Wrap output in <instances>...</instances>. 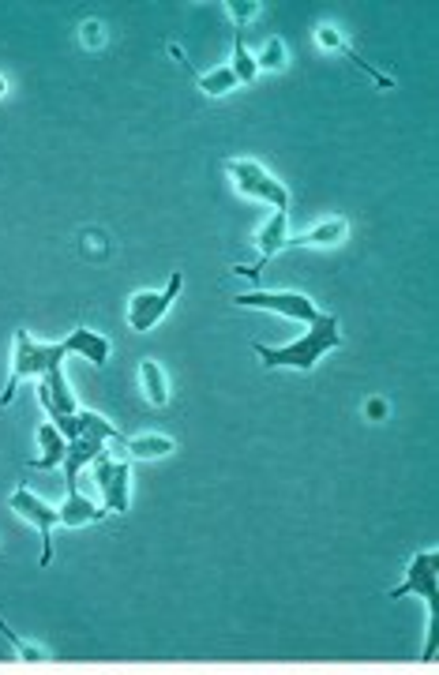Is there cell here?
Segmentation results:
<instances>
[{"mask_svg":"<svg viewBox=\"0 0 439 675\" xmlns=\"http://www.w3.org/2000/svg\"><path fill=\"white\" fill-rule=\"evenodd\" d=\"M334 345H342V331H338V319L323 311L300 342H293V345H278V349H270V345H256V357H259L267 368H300V372H312V368H316V361L323 357V353H330Z\"/></svg>","mask_w":439,"mask_h":675,"instance_id":"obj_2","label":"cell"},{"mask_svg":"<svg viewBox=\"0 0 439 675\" xmlns=\"http://www.w3.org/2000/svg\"><path fill=\"white\" fill-rule=\"evenodd\" d=\"M72 353H79V357H87L90 364H106L110 361V342L101 338V334H94V331H87V327H79V331H72L64 342H57V345H46V342H34L26 331H16V353H12V375H8V386H5V395H0V406H8L12 398H16V386L23 383V379H30V375H49V372H57L60 368V361L64 357H72Z\"/></svg>","mask_w":439,"mask_h":675,"instance_id":"obj_1","label":"cell"},{"mask_svg":"<svg viewBox=\"0 0 439 675\" xmlns=\"http://www.w3.org/2000/svg\"><path fill=\"white\" fill-rule=\"evenodd\" d=\"M124 447H128L131 458H165V454L177 450V443L165 439V436H140V439H128Z\"/></svg>","mask_w":439,"mask_h":675,"instance_id":"obj_15","label":"cell"},{"mask_svg":"<svg viewBox=\"0 0 439 675\" xmlns=\"http://www.w3.org/2000/svg\"><path fill=\"white\" fill-rule=\"evenodd\" d=\"M229 12H236V19H248V12H259V5H229Z\"/></svg>","mask_w":439,"mask_h":675,"instance_id":"obj_21","label":"cell"},{"mask_svg":"<svg viewBox=\"0 0 439 675\" xmlns=\"http://www.w3.org/2000/svg\"><path fill=\"white\" fill-rule=\"evenodd\" d=\"M90 473L101 484V495H106V511H128V466L124 461L98 454Z\"/></svg>","mask_w":439,"mask_h":675,"instance_id":"obj_6","label":"cell"},{"mask_svg":"<svg viewBox=\"0 0 439 675\" xmlns=\"http://www.w3.org/2000/svg\"><path fill=\"white\" fill-rule=\"evenodd\" d=\"M181 286H184V278H181V274H169L165 290H140V293H131V301H128V327L140 331V334L151 331L158 319H162L169 308H173Z\"/></svg>","mask_w":439,"mask_h":675,"instance_id":"obj_4","label":"cell"},{"mask_svg":"<svg viewBox=\"0 0 439 675\" xmlns=\"http://www.w3.org/2000/svg\"><path fill=\"white\" fill-rule=\"evenodd\" d=\"M286 237H289V215H275L267 222V229L256 237V244H259V263H267L270 256H278L282 248H286Z\"/></svg>","mask_w":439,"mask_h":675,"instance_id":"obj_9","label":"cell"},{"mask_svg":"<svg viewBox=\"0 0 439 675\" xmlns=\"http://www.w3.org/2000/svg\"><path fill=\"white\" fill-rule=\"evenodd\" d=\"M38 443H42V458L34 461V466H38V469H53V466H60V461H64V450H68V439L53 428L49 420L38 428Z\"/></svg>","mask_w":439,"mask_h":675,"instance_id":"obj_11","label":"cell"},{"mask_svg":"<svg viewBox=\"0 0 439 675\" xmlns=\"http://www.w3.org/2000/svg\"><path fill=\"white\" fill-rule=\"evenodd\" d=\"M316 38H319V46H323V49H338V53H346L353 64H361L368 76H376V83H380V87H391V79H387L383 72H376V68H371L368 60H361V53H357V49H350V46L342 42V34H338V30H330V26H316Z\"/></svg>","mask_w":439,"mask_h":675,"instance_id":"obj_10","label":"cell"},{"mask_svg":"<svg viewBox=\"0 0 439 675\" xmlns=\"http://www.w3.org/2000/svg\"><path fill=\"white\" fill-rule=\"evenodd\" d=\"M76 432H79V436H94V439H117V436H120L106 417L87 413V409H79V417H76Z\"/></svg>","mask_w":439,"mask_h":675,"instance_id":"obj_16","label":"cell"},{"mask_svg":"<svg viewBox=\"0 0 439 675\" xmlns=\"http://www.w3.org/2000/svg\"><path fill=\"white\" fill-rule=\"evenodd\" d=\"M286 64V53H282V42L278 38H270L267 42V49L259 53V60H256V68H282Z\"/></svg>","mask_w":439,"mask_h":675,"instance_id":"obj_19","label":"cell"},{"mask_svg":"<svg viewBox=\"0 0 439 675\" xmlns=\"http://www.w3.org/2000/svg\"><path fill=\"white\" fill-rule=\"evenodd\" d=\"M236 304L241 308H267V311L286 315V319H300V323H308V327L323 315L304 293H241Z\"/></svg>","mask_w":439,"mask_h":675,"instance_id":"obj_5","label":"cell"},{"mask_svg":"<svg viewBox=\"0 0 439 675\" xmlns=\"http://www.w3.org/2000/svg\"><path fill=\"white\" fill-rule=\"evenodd\" d=\"M101 443H106V439H94V436H79V439L68 443V450H64V473H68V488H72V491L79 488V469L101 454Z\"/></svg>","mask_w":439,"mask_h":675,"instance_id":"obj_8","label":"cell"},{"mask_svg":"<svg viewBox=\"0 0 439 675\" xmlns=\"http://www.w3.org/2000/svg\"><path fill=\"white\" fill-rule=\"evenodd\" d=\"M233 87H236L233 68H218V72H211V76H199V90L203 94H225Z\"/></svg>","mask_w":439,"mask_h":675,"instance_id":"obj_18","label":"cell"},{"mask_svg":"<svg viewBox=\"0 0 439 675\" xmlns=\"http://www.w3.org/2000/svg\"><path fill=\"white\" fill-rule=\"evenodd\" d=\"M5 90H8V87H5V79H0V94H5Z\"/></svg>","mask_w":439,"mask_h":675,"instance_id":"obj_22","label":"cell"},{"mask_svg":"<svg viewBox=\"0 0 439 675\" xmlns=\"http://www.w3.org/2000/svg\"><path fill=\"white\" fill-rule=\"evenodd\" d=\"M225 173L233 176V185H236V192H241V195L270 203V206H275V215H289V192H286V185L278 181V176H270L259 162H252V158H229L225 162Z\"/></svg>","mask_w":439,"mask_h":675,"instance_id":"obj_3","label":"cell"},{"mask_svg":"<svg viewBox=\"0 0 439 675\" xmlns=\"http://www.w3.org/2000/svg\"><path fill=\"white\" fill-rule=\"evenodd\" d=\"M256 60H252V53L245 49V42H241V34H236V46H233V76H236V83H252L256 79Z\"/></svg>","mask_w":439,"mask_h":675,"instance_id":"obj_17","label":"cell"},{"mask_svg":"<svg viewBox=\"0 0 439 675\" xmlns=\"http://www.w3.org/2000/svg\"><path fill=\"white\" fill-rule=\"evenodd\" d=\"M94 518H101V511L87 500V495L68 491V500L60 507V525H83V522H94Z\"/></svg>","mask_w":439,"mask_h":675,"instance_id":"obj_13","label":"cell"},{"mask_svg":"<svg viewBox=\"0 0 439 675\" xmlns=\"http://www.w3.org/2000/svg\"><path fill=\"white\" fill-rule=\"evenodd\" d=\"M140 383H143V395H147L151 406H165L169 402V383H165V375H162V368L154 361L140 364Z\"/></svg>","mask_w":439,"mask_h":675,"instance_id":"obj_14","label":"cell"},{"mask_svg":"<svg viewBox=\"0 0 439 675\" xmlns=\"http://www.w3.org/2000/svg\"><path fill=\"white\" fill-rule=\"evenodd\" d=\"M346 237V218H330V222H323L319 229H312V233H289L286 237V248H300V244H334V240H342Z\"/></svg>","mask_w":439,"mask_h":675,"instance_id":"obj_12","label":"cell"},{"mask_svg":"<svg viewBox=\"0 0 439 675\" xmlns=\"http://www.w3.org/2000/svg\"><path fill=\"white\" fill-rule=\"evenodd\" d=\"M12 507L30 522V525H38L42 533H46V563H49V529L53 525H60V511L57 507H49V503H42L34 491H26V488H16V495H12Z\"/></svg>","mask_w":439,"mask_h":675,"instance_id":"obj_7","label":"cell"},{"mask_svg":"<svg viewBox=\"0 0 439 675\" xmlns=\"http://www.w3.org/2000/svg\"><path fill=\"white\" fill-rule=\"evenodd\" d=\"M83 42H87V49H98V42H101V23H83Z\"/></svg>","mask_w":439,"mask_h":675,"instance_id":"obj_20","label":"cell"}]
</instances>
